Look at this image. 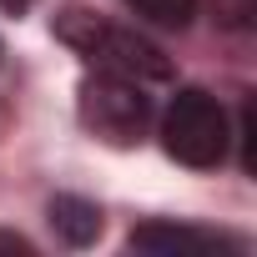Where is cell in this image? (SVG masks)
I'll return each instance as SVG.
<instances>
[{
    "label": "cell",
    "instance_id": "1",
    "mask_svg": "<svg viewBox=\"0 0 257 257\" xmlns=\"http://www.w3.org/2000/svg\"><path fill=\"white\" fill-rule=\"evenodd\" d=\"M56 36L66 46H76L96 71H116V76H132V81H167L172 76V61L137 31L126 26H111L91 11H61L56 16Z\"/></svg>",
    "mask_w": 257,
    "mask_h": 257
},
{
    "label": "cell",
    "instance_id": "2",
    "mask_svg": "<svg viewBox=\"0 0 257 257\" xmlns=\"http://www.w3.org/2000/svg\"><path fill=\"white\" fill-rule=\"evenodd\" d=\"M162 147L167 157H177L182 167H222L227 162V147H232V126H227V111L217 96H207L202 86H182L162 116Z\"/></svg>",
    "mask_w": 257,
    "mask_h": 257
},
{
    "label": "cell",
    "instance_id": "3",
    "mask_svg": "<svg viewBox=\"0 0 257 257\" xmlns=\"http://www.w3.org/2000/svg\"><path fill=\"white\" fill-rule=\"evenodd\" d=\"M81 121L111 147H137L152 126V101L142 91V81L116 76V71H96L81 81Z\"/></svg>",
    "mask_w": 257,
    "mask_h": 257
},
{
    "label": "cell",
    "instance_id": "4",
    "mask_svg": "<svg viewBox=\"0 0 257 257\" xmlns=\"http://www.w3.org/2000/svg\"><path fill=\"white\" fill-rule=\"evenodd\" d=\"M137 252H157V257H207V252H242L237 237L207 232V227H187V222H142L132 232Z\"/></svg>",
    "mask_w": 257,
    "mask_h": 257
},
{
    "label": "cell",
    "instance_id": "5",
    "mask_svg": "<svg viewBox=\"0 0 257 257\" xmlns=\"http://www.w3.org/2000/svg\"><path fill=\"white\" fill-rule=\"evenodd\" d=\"M51 227H56V237H61V242L86 247V242H96V237H101V207H96V202H86V197L61 192V197H51Z\"/></svg>",
    "mask_w": 257,
    "mask_h": 257
},
{
    "label": "cell",
    "instance_id": "6",
    "mask_svg": "<svg viewBox=\"0 0 257 257\" xmlns=\"http://www.w3.org/2000/svg\"><path fill=\"white\" fill-rule=\"evenodd\" d=\"M142 21L152 26H167V31H182L192 16H197V0H126Z\"/></svg>",
    "mask_w": 257,
    "mask_h": 257
},
{
    "label": "cell",
    "instance_id": "7",
    "mask_svg": "<svg viewBox=\"0 0 257 257\" xmlns=\"http://www.w3.org/2000/svg\"><path fill=\"white\" fill-rule=\"evenodd\" d=\"M252 16H257V0H217V21L222 26H252Z\"/></svg>",
    "mask_w": 257,
    "mask_h": 257
},
{
    "label": "cell",
    "instance_id": "8",
    "mask_svg": "<svg viewBox=\"0 0 257 257\" xmlns=\"http://www.w3.org/2000/svg\"><path fill=\"white\" fill-rule=\"evenodd\" d=\"M0 252H21V257H36V247H31L21 232H0Z\"/></svg>",
    "mask_w": 257,
    "mask_h": 257
},
{
    "label": "cell",
    "instance_id": "9",
    "mask_svg": "<svg viewBox=\"0 0 257 257\" xmlns=\"http://www.w3.org/2000/svg\"><path fill=\"white\" fill-rule=\"evenodd\" d=\"M36 6V0H0V11H6V16H26Z\"/></svg>",
    "mask_w": 257,
    "mask_h": 257
}]
</instances>
